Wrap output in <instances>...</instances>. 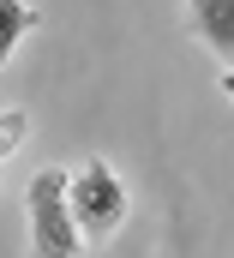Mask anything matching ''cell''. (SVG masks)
Listing matches in <instances>:
<instances>
[{"label":"cell","instance_id":"obj_3","mask_svg":"<svg viewBox=\"0 0 234 258\" xmlns=\"http://www.w3.org/2000/svg\"><path fill=\"white\" fill-rule=\"evenodd\" d=\"M186 30L222 66H234V0H186Z\"/></svg>","mask_w":234,"mask_h":258},{"label":"cell","instance_id":"obj_2","mask_svg":"<svg viewBox=\"0 0 234 258\" xmlns=\"http://www.w3.org/2000/svg\"><path fill=\"white\" fill-rule=\"evenodd\" d=\"M24 216H30V258H78L84 234L66 210V168H42L24 186Z\"/></svg>","mask_w":234,"mask_h":258},{"label":"cell","instance_id":"obj_6","mask_svg":"<svg viewBox=\"0 0 234 258\" xmlns=\"http://www.w3.org/2000/svg\"><path fill=\"white\" fill-rule=\"evenodd\" d=\"M222 96H228V102H234V66H228V72H222Z\"/></svg>","mask_w":234,"mask_h":258},{"label":"cell","instance_id":"obj_1","mask_svg":"<svg viewBox=\"0 0 234 258\" xmlns=\"http://www.w3.org/2000/svg\"><path fill=\"white\" fill-rule=\"evenodd\" d=\"M66 210H72V222H78V234L84 240H114L120 222H126V186H120V174L108 162H78V168H66Z\"/></svg>","mask_w":234,"mask_h":258},{"label":"cell","instance_id":"obj_4","mask_svg":"<svg viewBox=\"0 0 234 258\" xmlns=\"http://www.w3.org/2000/svg\"><path fill=\"white\" fill-rule=\"evenodd\" d=\"M36 24H42V18H36L24 0H0V66L12 60V48H18V42L36 30Z\"/></svg>","mask_w":234,"mask_h":258},{"label":"cell","instance_id":"obj_5","mask_svg":"<svg viewBox=\"0 0 234 258\" xmlns=\"http://www.w3.org/2000/svg\"><path fill=\"white\" fill-rule=\"evenodd\" d=\"M24 138H30V114H24V108H0V168H6V156H12Z\"/></svg>","mask_w":234,"mask_h":258}]
</instances>
